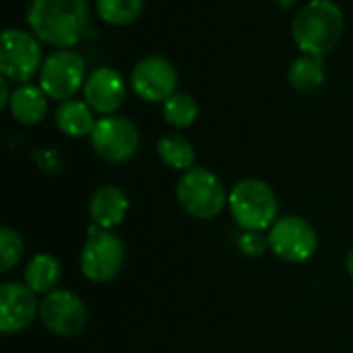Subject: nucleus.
Here are the masks:
<instances>
[{
	"mask_svg": "<svg viewBox=\"0 0 353 353\" xmlns=\"http://www.w3.org/2000/svg\"><path fill=\"white\" fill-rule=\"evenodd\" d=\"M238 250L244 256L259 259L269 250V238L263 232H242L238 238Z\"/></svg>",
	"mask_w": 353,
	"mask_h": 353,
	"instance_id": "nucleus-23",
	"label": "nucleus"
},
{
	"mask_svg": "<svg viewBox=\"0 0 353 353\" xmlns=\"http://www.w3.org/2000/svg\"><path fill=\"white\" fill-rule=\"evenodd\" d=\"M95 6L103 23L112 27H126L141 17L145 0H97Z\"/></svg>",
	"mask_w": 353,
	"mask_h": 353,
	"instance_id": "nucleus-21",
	"label": "nucleus"
},
{
	"mask_svg": "<svg viewBox=\"0 0 353 353\" xmlns=\"http://www.w3.org/2000/svg\"><path fill=\"white\" fill-rule=\"evenodd\" d=\"M130 87L143 101L163 103L178 89V70L163 56H145L130 72Z\"/></svg>",
	"mask_w": 353,
	"mask_h": 353,
	"instance_id": "nucleus-10",
	"label": "nucleus"
},
{
	"mask_svg": "<svg viewBox=\"0 0 353 353\" xmlns=\"http://www.w3.org/2000/svg\"><path fill=\"white\" fill-rule=\"evenodd\" d=\"M345 265H347V273L353 277V248L350 250V254H347V259H345Z\"/></svg>",
	"mask_w": 353,
	"mask_h": 353,
	"instance_id": "nucleus-25",
	"label": "nucleus"
},
{
	"mask_svg": "<svg viewBox=\"0 0 353 353\" xmlns=\"http://www.w3.org/2000/svg\"><path fill=\"white\" fill-rule=\"evenodd\" d=\"M141 145L139 128L132 120L110 114L101 116L91 132V147L108 163H124L137 155Z\"/></svg>",
	"mask_w": 353,
	"mask_h": 353,
	"instance_id": "nucleus-7",
	"label": "nucleus"
},
{
	"mask_svg": "<svg viewBox=\"0 0 353 353\" xmlns=\"http://www.w3.org/2000/svg\"><path fill=\"white\" fill-rule=\"evenodd\" d=\"M269 250L285 263H306L319 248L316 230L298 215L279 217L269 234Z\"/></svg>",
	"mask_w": 353,
	"mask_h": 353,
	"instance_id": "nucleus-8",
	"label": "nucleus"
},
{
	"mask_svg": "<svg viewBox=\"0 0 353 353\" xmlns=\"http://www.w3.org/2000/svg\"><path fill=\"white\" fill-rule=\"evenodd\" d=\"M8 83H10V81H8L6 77H2V79H0V91H2V95H0V108H2V110H6V108H8V103H10V95H12V93L8 91Z\"/></svg>",
	"mask_w": 353,
	"mask_h": 353,
	"instance_id": "nucleus-24",
	"label": "nucleus"
},
{
	"mask_svg": "<svg viewBox=\"0 0 353 353\" xmlns=\"http://www.w3.org/2000/svg\"><path fill=\"white\" fill-rule=\"evenodd\" d=\"M228 207L232 211L234 221L244 232H265L279 219V201L275 190L259 178L240 180L230 196Z\"/></svg>",
	"mask_w": 353,
	"mask_h": 353,
	"instance_id": "nucleus-3",
	"label": "nucleus"
},
{
	"mask_svg": "<svg viewBox=\"0 0 353 353\" xmlns=\"http://www.w3.org/2000/svg\"><path fill=\"white\" fill-rule=\"evenodd\" d=\"M43 327L58 337H74L87 325V306L70 290H54L39 302Z\"/></svg>",
	"mask_w": 353,
	"mask_h": 353,
	"instance_id": "nucleus-11",
	"label": "nucleus"
},
{
	"mask_svg": "<svg viewBox=\"0 0 353 353\" xmlns=\"http://www.w3.org/2000/svg\"><path fill=\"white\" fill-rule=\"evenodd\" d=\"M161 114H163V120L172 126V128H188L196 122L199 118V103L196 99L190 95V93H182V91H176L168 101L161 103Z\"/></svg>",
	"mask_w": 353,
	"mask_h": 353,
	"instance_id": "nucleus-20",
	"label": "nucleus"
},
{
	"mask_svg": "<svg viewBox=\"0 0 353 353\" xmlns=\"http://www.w3.org/2000/svg\"><path fill=\"white\" fill-rule=\"evenodd\" d=\"M39 314L35 294L17 281H6L0 288V331L4 335L25 331Z\"/></svg>",
	"mask_w": 353,
	"mask_h": 353,
	"instance_id": "nucleus-12",
	"label": "nucleus"
},
{
	"mask_svg": "<svg viewBox=\"0 0 353 353\" xmlns=\"http://www.w3.org/2000/svg\"><path fill=\"white\" fill-rule=\"evenodd\" d=\"M25 244L17 230L2 228L0 230V269L2 273H8L23 256Z\"/></svg>",
	"mask_w": 353,
	"mask_h": 353,
	"instance_id": "nucleus-22",
	"label": "nucleus"
},
{
	"mask_svg": "<svg viewBox=\"0 0 353 353\" xmlns=\"http://www.w3.org/2000/svg\"><path fill=\"white\" fill-rule=\"evenodd\" d=\"M83 97L95 114H116L126 97V81L116 68L99 66L87 77Z\"/></svg>",
	"mask_w": 353,
	"mask_h": 353,
	"instance_id": "nucleus-13",
	"label": "nucleus"
},
{
	"mask_svg": "<svg viewBox=\"0 0 353 353\" xmlns=\"http://www.w3.org/2000/svg\"><path fill=\"white\" fill-rule=\"evenodd\" d=\"M62 277V267L58 263L56 256L39 252L35 254L25 269V285L33 292V294H50L56 290V285L60 283Z\"/></svg>",
	"mask_w": 353,
	"mask_h": 353,
	"instance_id": "nucleus-18",
	"label": "nucleus"
},
{
	"mask_svg": "<svg viewBox=\"0 0 353 353\" xmlns=\"http://www.w3.org/2000/svg\"><path fill=\"white\" fill-rule=\"evenodd\" d=\"M56 126L62 134L72 137V139H81V137H91L97 118L95 112L91 110V105L85 99H66L58 105L56 110Z\"/></svg>",
	"mask_w": 353,
	"mask_h": 353,
	"instance_id": "nucleus-16",
	"label": "nucleus"
},
{
	"mask_svg": "<svg viewBox=\"0 0 353 353\" xmlns=\"http://www.w3.org/2000/svg\"><path fill=\"white\" fill-rule=\"evenodd\" d=\"M43 64L39 39L25 29L8 27L2 31L0 43V72L17 85L29 83Z\"/></svg>",
	"mask_w": 353,
	"mask_h": 353,
	"instance_id": "nucleus-5",
	"label": "nucleus"
},
{
	"mask_svg": "<svg viewBox=\"0 0 353 353\" xmlns=\"http://www.w3.org/2000/svg\"><path fill=\"white\" fill-rule=\"evenodd\" d=\"M124 244L122 240L103 230L95 236H89L81 250V271L93 283H108L118 277L124 265Z\"/></svg>",
	"mask_w": 353,
	"mask_h": 353,
	"instance_id": "nucleus-9",
	"label": "nucleus"
},
{
	"mask_svg": "<svg viewBox=\"0 0 353 353\" xmlns=\"http://www.w3.org/2000/svg\"><path fill=\"white\" fill-rule=\"evenodd\" d=\"M343 29V10L333 0L306 2L292 21V37L300 52L323 58L339 43Z\"/></svg>",
	"mask_w": 353,
	"mask_h": 353,
	"instance_id": "nucleus-2",
	"label": "nucleus"
},
{
	"mask_svg": "<svg viewBox=\"0 0 353 353\" xmlns=\"http://www.w3.org/2000/svg\"><path fill=\"white\" fill-rule=\"evenodd\" d=\"M157 155L168 168L178 170V172H188L196 163V153H194L192 143L180 132H168L159 137Z\"/></svg>",
	"mask_w": 353,
	"mask_h": 353,
	"instance_id": "nucleus-19",
	"label": "nucleus"
},
{
	"mask_svg": "<svg viewBox=\"0 0 353 353\" xmlns=\"http://www.w3.org/2000/svg\"><path fill=\"white\" fill-rule=\"evenodd\" d=\"M290 85L296 91L302 93H314L319 91L325 81H327V66L323 56H312V54H302L290 64L288 70Z\"/></svg>",
	"mask_w": 353,
	"mask_h": 353,
	"instance_id": "nucleus-17",
	"label": "nucleus"
},
{
	"mask_svg": "<svg viewBox=\"0 0 353 353\" xmlns=\"http://www.w3.org/2000/svg\"><path fill=\"white\" fill-rule=\"evenodd\" d=\"M223 182L207 168L194 165L184 172L176 184L178 205L194 219H213L228 205Z\"/></svg>",
	"mask_w": 353,
	"mask_h": 353,
	"instance_id": "nucleus-4",
	"label": "nucleus"
},
{
	"mask_svg": "<svg viewBox=\"0 0 353 353\" xmlns=\"http://www.w3.org/2000/svg\"><path fill=\"white\" fill-rule=\"evenodd\" d=\"M279 6H283V8H288V6H294L296 2H300V0H275Z\"/></svg>",
	"mask_w": 353,
	"mask_h": 353,
	"instance_id": "nucleus-26",
	"label": "nucleus"
},
{
	"mask_svg": "<svg viewBox=\"0 0 353 353\" xmlns=\"http://www.w3.org/2000/svg\"><path fill=\"white\" fill-rule=\"evenodd\" d=\"M48 95L43 93V89L31 83L25 85H17L12 95H10V103H8V112L10 116L25 124V126H33L39 124L46 114H48Z\"/></svg>",
	"mask_w": 353,
	"mask_h": 353,
	"instance_id": "nucleus-15",
	"label": "nucleus"
},
{
	"mask_svg": "<svg viewBox=\"0 0 353 353\" xmlns=\"http://www.w3.org/2000/svg\"><path fill=\"white\" fill-rule=\"evenodd\" d=\"M85 58L74 50H54L39 68V87L54 101L72 99L85 87Z\"/></svg>",
	"mask_w": 353,
	"mask_h": 353,
	"instance_id": "nucleus-6",
	"label": "nucleus"
},
{
	"mask_svg": "<svg viewBox=\"0 0 353 353\" xmlns=\"http://www.w3.org/2000/svg\"><path fill=\"white\" fill-rule=\"evenodd\" d=\"M128 209H130V201L126 192L114 184L99 186L91 194V201H89V215L93 223H97L101 230H108V232L126 219Z\"/></svg>",
	"mask_w": 353,
	"mask_h": 353,
	"instance_id": "nucleus-14",
	"label": "nucleus"
},
{
	"mask_svg": "<svg viewBox=\"0 0 353 353\" xmlns=\"http://www.w3.org/2000/svg\"><path fill=\"white\" fill-rule=\"evenodd\" d=\"M31 33L58 50L74 48L87 29V0H31L27 10Z\"/></svg>",
	"mask_w": 353,
	"mask_h": 353,
	"instance_id": "nucleus-1",
	"label": "nucleus"
}]
</instances>
